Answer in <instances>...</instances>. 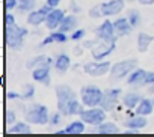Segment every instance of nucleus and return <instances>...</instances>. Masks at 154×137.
Masks as SVG:
<instances>
[{
	"instance_id": "nucleus-10",
	"label": "nucleus",
	"mask_w": 154,
	"mask_h": 137,
	"mask_svg": "<svg viewBox=\"0 0 154 137\" xmlns=\"http://www.w3.org/2000/svg\"><path fill=\"white\" fill-rule=\"evenodd\" d=\"M121 91L119 89H112V91H107L104 95H103V100H101V107L104 110H112L115 107V104L118 103V97H119Z\"/></svg>"
},
{
	"instance_id": "nucleus-36",
	"label": "nucleus",
	"mask_w": 154,
	"mask_h": 137,
	"mask_svg": "<svg viewBox=\"0 0 154 137\" xmlns=\"http://www.w3.org/2000/svg\"><path fill=\"white\" fill-rule=\"evenodd\" d=\"M14 121H15L14 112H6V122H8V124H12Z\"/></svg>"
},
{
	"instance_id": "nucleus-13",
	"label": "nucleus",
	"mask_w": 154,
	"mask_h": 137,
	"mask_svg": "<svg viewBox=\"0 0 154 137\" xmlns=\"http://www.w3.org/2000/svg\"><path fill=\"white\" fill-rule=\"evenodd\" d=\"M65 17H63V11H60V9H53V11H50V14H48V17H47V20H45V24H47V27L48 29H56L57 26H60V23H62V20H63Z\"/></svg>"
},
{
	"instance_id": "nucleus-20",
	"label": "nucleus",
	"mask_w": 154,
	"mask_h": 137,
	"mask_svg": "<svg viewBox=\"0 0 154 137\" xmlns=\"http://www.w3.org/2000/svg\"><path fill=\"white\" fill-rule=\"evenodd\" d=\"M75 24H77V20H75V17H65L63 20H62V23H60V32H68V30H72L74 27H75Z\"/></svg>"
},
{
	"instance_id": "nucleus-11",
	"label": "nucleus",
	"mask_w": 154,
	"mask_h": 137,
	"mask_svg": "<svg viewBox=\"0 0 154 137\" xmlns=\"http://www.w3.org/2000/svg\"><path fill=\"white\" fill-rule=\"evenodd\" d=\"M50 9H51V8L47 5V6H44V8H41V9L35 11V12H32V14L29 15V18H27L29 24L38 26V24H41L42 21H45L47 17H48V14H50Z\"/></svg>"
},
{
	"instance_id": "nucleus-19",
	"label": "nucleus",
	"mask_w": 154,
	"mask_h": 137,
	"mask_svg": "<svg viewBox=\"0 0 154 137\" xmlns=\"http://www.w3.org/2000/svg\"><path fill=\"white\" fill-rule=\"evenodd\" d=\"M50 63H51V59L50 57L38 56V57H35L33 60H30L27 63V68H33V66H36V68H39V66H50Z\"/></svg>"
},
{
	"instance_id": "nucleus-27",
	"label": "nucleus",
	"mask_w": 154,
	"mask_h": 137,
	"mask_svg": "<svg viewBox=\"0 0 154 137\" xmlns=\"http://www.w3.org/2000/svg\"><path fill=\"white\" fill-rule=\"evenodd\" d=\"M9 133H14V134H29L30 128L26 124H17L15 127H12V130Z\"/></svg>"
},
{
	"instance_id": "nucleus-42",
	"label": "nucleus",
	"mask_w": 154,
	"mask_h": 137,
	"mask_svg": "<svg viewBox=\"0 0 154 137\" xmlns=\"http://www.w3.org/2000/svg\"><path fill=\"white\" fill-rule=\"evenodd\" d=\"M139 2H140L142 5H152L154 0H139Z\"/></svg>"
},
{
	"instance_id": "nucleus-25",
	"label": "nucleus",
	"mask_w": 154,
	"mask_h": 137,
	"mask_svg": "<svg viewBox=\"0 0 154 137\" xmlns=\"http://www.w3.org/2000/svg\"><path fill=\"white\" fill-rule=\"evenodd\" d=\"M83 131H85V125L82 122H72V124H69L65 128V133L66 134H80Z\"/></svg>"
},
{
	"instance_id": "nucleus-3",
	"label": "nucleus",
	"mask_w": 154,
	"mask_h": 137,
	"mask_svg": "<svg viewBox=\"0 0 154 137\" xmlns=\"http://www.w3.org/2000/svg\"><path fill=\"white\" fill-rule=\"evenodd\" d=\"M82 100H83L85 106L94 107L97 104H101L103 92L98 88H95V86H86V88L82 89Z\"/></svg>"
},
{
	"instance_id": "nucleus-40",
	"label": "nucleus",
	"mask_w": 154,
	"mask_h": 137,
	"mask_svg": "<svg viewBox=\"0 0 154 137\" xmlns=\"http://www.w3.org/2000/svg\"><path fill=\"white\" fill-rule=\"evenodd\" d=\"M69 6H71V8H69L71 11H74V12H80V8H79V6H77V5H75L74 2H72V3L69 5Z\"/></svg>"
},
{
	"instance_id": "nucleus-4",
	"label": "nucleus",
	"mask_w": 154,
	"mask_h": 137,
	"mask_svg": "<svg viewBox=\"0 0 154 137\" xmlns=\"http://www.w3.org/2000/svg\"><path fill=\"white\" fill-rule=\"evenodd\" d=\"M56 95H57V109L60 110V113L65 110L66 104H68L72 98H75L74 92H72L71 88L66 86V85L57 86V88H56Z\"/></svg>"
},
{
	"instance_id": "nucleus-17",
	"label": "nucleus",
	"mask_w": 154,
	"mask_h": 137,
	"mask_svg": "<svg viewBox=\"0 0 154 137\" xmlns=\"http://www.w3.org/2000/svg\"><path fill=\"white\" fill-rule=\"evenodd\" d=\"M145 125H146V119L143 118V115L134 116V118L125 121V127H128V128H136V130H139V128H143Z\"/></svg>"
},
{
	"instance_id": "nucleus-39",
	"label": "nucleus",
	"mask_w": 154,
	"mask_h": 137,
	"mask_svg": "<svg viewBox=\"0 0 154 137\" xmlns=\"http://www.w3.org/2000/svg\"><path fill=\"white\" fill-rule=\"evenodd\" d=\"M53 41H54V39H53V36H51V35H50V36H47V38H45V39H44V41H42V44H41V45H42V47H44V45H47V44H51V42H53Z\"/></svg>"
},
{
	"instance_id": "nucleus-6",
	"label": "nucleus",
	"mask_w": 154,
	"mask_h": 137,
	"mask_svg": "<svg viewBox=\"0 0 154 137\" xmlns=\"http://www.w3.org/2000/svg\"><path fill=\"white\" fill-rule=\"evenodd\" d=\"M136 66V60H124V62H118L112 66V77L113 79H122L125 77L130 71H133V68Z\"/></svg>"
},
{
	"instance_id": "nucleus-15",
	"label": "nucleus",
	"mask_w": 154,
	"mask_h": 137,
	"mask_svg": "<svg viewBox=\"0 0 154 137\" xmlns=\"http://www.w3.org/2000/svg\"><path fill=\"white\" fill-rule=\"evenodd\" d=\"M48 74H50V68L48 66H39L33 71V79L36 82H41L44 85H48Z\"/></svg>"
},
{
	"instance_id": "nucleus-9",
	"label": "nucleus",
	"mask_w": 154,
	"mask_h": 137,
	"mask_svg": "<svg viewBox=\"0 0 154 137\" xmlns=\"http://www.w3.org/2000/svg\"><path fill=\"white\" fill-rule=\"evenodd\" d=\"M97 36H98L100 39H103V41H107V42L115 41V27H113V24H112L110 21H104V23L98 27Z\"/></svg>"
},
{
	"instance_id": "nucleus-32",
	"label": "nucleus",
	"mask_w": 154,
	"mask_h": 137,
	"mask_svg": "<svg viewBox=\"0 0 154 137\" xmlns=\"http://www.w3.org/2000/svg\"><path fill=\"white\" fill-rule=\"evenodd\" d=\"M33 92H35L33 86H32V85H26V86H24L23 97H24V98H32V97H33Z\"/></svg>"
},
{
	"instance_id": "nucleus-33",
	"label": "nucleus",
	"mask_w": 154,
	"mask_h": 137,
	"mask_svg": "<svg viewBox=\"0 0 154 137\" xmlns=\"http://www.w3.org/2000/svg\"><path fill=\"white\" fill-rule=\"evenodd\" d=\"M83 36H85V30H77V32H74L71 35V39L72 41H77V39H82Z\"/></svg>"
},
{
	"instance_id": "nucleus-5",
	"label": "nucleus",
	"mask_w": 154,
	"mask_h": 137,
	"mask_svg": "<svg viewBox=\"0 0 154 137\" xmlns=\"http://www.w3.org/2000/svg\"><path fill=\"white\" fill-rule=\"evenodd\" d=\"M80 118L86 124L100 125V124H103L106 115H104V110H101V109H89V110H83L80 113Z\"/></svg>"
},
{
	"instance_id": "nucleus-38",
	"label": "nucleus",
	"mask_w": 154,
	"mask_h": 137,
	"mask_svg": "<svg viewBox=\"0 0 154 137\" xmlns=\"http://www.w3.org/2000/svg\"><path fill=\"white\" fill-rule=\"evenodd\" d=\"M59 2H60V0H47V5H48L50 8H56V6L59 5Z\"/></svg>"
},
{
	"instance_id": "nucleus-2",
	"label": "nucleus",
	"mask_w": 154,
	"mask_h": 137,
	"mask_svg": "<svg viewBox=\"0 0 154 137\" xmlns=\"http://www.w3.org/2000/svg\"><path fill=\"white\" fill-rule=\"evenodd\" d=\"M26 119L32 124L44 125L48 122V110H47V107H44L41 104H33L32 107H29V110L26 113Z\"/></svg>"
},
{
	"instance_id": "nucleus-22",
	"label": "nucleus",
	"mask_w": 154,
	"mask_h": 137,
	"mask_svg": "<svg viewBox=\"0 0 154 137\" xmlns=\"http://www.w3.org/2000/svg\"><path fill=\"white\" fill-rule=\"evenodd\" d=\"M139 103H140V97H139L137 94L130 92V94H127V95L124 97V104H125V107H128V109L136 107Z\"/></svg>"
},
{
	"instance_id": "nucleus-34",
	"label": "nucleus",
	"mask_w": 154,
	"mask_h": 137,
	"mask_svg": "<svg viewBox=\"0 0 154 137\" xmlns=\"http://www.w3.org/2000/svg\"><path fill=\"white\" fill-rule=\"evenodd\" d=\"M149 83H154V73H146L145 74L143 85H149Z\"/></svg>"
},
{
	"instance_id": "nucleus-8",
	"label": "nucleus",
	"mask_w": 154,
	"mask_h": 137,
	"mask_svg": "<svg viewBox=\"0 0 154 137\" xmlns=\"http://www.w3.org/2000/svg\"><path fill=\"white\" fill-rule=\"evenodd\" d=\"M113 48H115V41H110V42L104 41V44H97V47L92 48V56L95 60H100V59L109 56Z\"/></svg>"
},
{
	"instance_id": "nucleus-24",
	"label": "nucleus",
	"mask_w": 154,
	"mask_h": 137,
	"mask_svg": "<svg viewBox=\"0 0 154 137\" xmlns=\"http://www.w3.org/2000/svg\"><path fill=\"white\" fill-rule=\"evenodd\" d=\"M145 71H142V70H137V71H134L131 76H130V79H128V85H143V80H145Z\"/></svg>"
},
{
	"instance_id": "nucleus-18",
	"label": "nucleus",
	"mask_w": 154,
	"mask_h": 137,
	"mask_svg": "<svg viewBox=\"0 0 154 137\" xmlns=\"http://www.w3.org/2000/svg\"><path fill=\"white\" fill-rule=\"evenodd\" d=\"M151 41H152V36L151 35H148V33H140L139 35V38H137V48H139V51H146L148 50V47H149V44H151Z\"/></svg>"
},
{
	"instance_id": "nucleus-23",
	"label": "nucleus",
	"mask_w": 154,
	"mask_h": 137,
	"mask_svg": "<svg viewBox=\"0 0 154 137\" xmlns=\"http://www.w3.org/2000/svg\"><path fill=\"white\" fill-rule=\"evenodd\" d=\"M152 112V103L149 100H142L139 104H137V115H149Z\"/></svg>"
},
{
	"instance_id": "nucleus-31",
	"label": "nucleus",
	"mask_w": 154,
	"mask_h": 137,
	"mask_svg": "<svg viewBox=\"0 0 154 137\" xmlns=\"http://www.w3.org/2000/svg\"><path fill=\"white\" fill-rule=\"evenodd\" d=\"M51 36H53V39L54 41H57V42H65L66 41V36H65V33L63 32H54V33H51Z\"/></svg>"
},
{
	"instance_id": "nucleus-21",
	"label": "nucleus",
	"mask_w": 154,
	"mask_h": 137,
	"mask_svg": "<svg viewBox=\"0 0 154 137\" xmlns=\"http://www.w3.org/2000/svg\"><path fill=\"white\" fill-rule=\"evenodd\" d=\"M56 68H57L59 73H65L68 68H69V57L66 54H60L56 59Z\"/></svg>"
},
{
	"instance_id": "nucleus-30",
	"label": "nucleus",
	"mask_w": 154,
	"mask_h": 137,
	"mask_svg": "<svg viewBox=\"0 0 154 137\" xmlns=\"http://www.w3.org/2000/svg\"><path fill=\"white\" fill-rule=\"evenodd\" d=\"M89 15H91L92 18H100V17L103 15L101 6H94V8H91V11H89Z\"/></svg>"
},
{
	"instance_id": "nucleus-12",
	"label": "nucleus",
	"mask_w": 154,
	"mask_h": 137,
	"mask_svg": "<svg viewBox=\"0 0 154 137\" xmlns=\"http://www.w3.org/2000/svg\"><path fill=\"white\" fill-rule=\"evenodd\" d=\"M124 8V2L122 0H110L101 5V11L103 15H116L118 12H121Z\"/></svg>"
},
{
	"instance_id": "nucleus-37",
	"label": "nucleus",
	"mask_w": 154,
	"mask_h": 137,
	"mask_svg": "<svg viewBox=\"0 0 154 137\" xmlns=\"http://www.w3.org/2000/svg\"><path fill=\"white\" fill-rule=\"evenodd\" d=\"M5 23H6V24H12V23H14V15L6 14V15H5Z\"/></svg>"
},
{
	"instance_id": "nucleus-29",
	"label": "nucleus",
	"mask_w": 154,
	"mask_h": 137,
	"mask_svg": "<svg viewBox=\"0 0 154 137\" xmlns=\"http://www.w3.org/2000/svg\"><path fill=\"white\" fill-rule=\"evenodd\" d=\"M128 21H130V24L133 27H136L139 24V14H137V11H130L128 12Z\"/></svg>"
},
{
	"instance_id": "nucleus-26",
	"label": "nucleus",
	"mask_w": 154,
	"mask_h": 137,
	"mask_svg": "<svg viewBox=\"0 0 154 137\" xmlns=\"http://www.w3.org/2000/svg\"><path fill=\"white\" fill-rule=\"evenodd\" d=\"M98 133L100 134H115V133H118V128L115 124H100Z\"/></svg>"
},
{
	"instance_id": "nucleus-35",
	"label": "nucleus",
	"mask_w": 154,
	"mask_h": 137,
	"mask_svg": "<svg viewBox=\"0 0 154 137\" xmlns=\"http://www.w3.org/2000/svg\"><path fill=\"white\" fill-rule=\"evenodd\" d=\"M17 5V0H5V8L6 9H12Z\"/></svg>"
},
{
	"instance_id": "nucleus-7",
	"label": "nucleus",
	"mask_w": 154,
	"mask_h": 137,
	"mask_svg": "<svg viewBox=\"0 0 154 137\" xmlns=\"http://www.w3.org/2000/svg\"><path fill=\"white\" fill-rule=\"evenodd\" d=\"M109 63L107 62H91V63H86L83 66L85 73H88L89 76H94V77H100V76H104L107 71H109Z\"/></svg>"
},
{
	"instance_id": "nucleus-1",
	"label": "nucleus",
	"mask_w": 154,
	"mask_h": 137,
	"mask_svg": "<svg viewBox=\"0 0 154 137\" xmlns=\"http://www.w3.org/2000/svg\"><path fill=\"white\" fill-rule=\"evenodd\" d=\"M27 35V30L26 29H21L18 27L17 24H6V29H5V38H6V44L9 48H20L21 44H23V38Z\"/></svg>"
},
{
	"instance_id": "nucleus-41",
	"label": "nucleus",
	"mask_w": 154,
	"mask_h": 137,
	"mask_svg": "<svg viewBox=\"0 0 154 137\" xmlns=\"http://www.w3.org/2000/svg\"><path fill=\"white\" fill-rule=\"evenodd\" d=\"M59 119H60V116L59 115H53V118H51V124H59Z\"/></svg>"
},
{
	"instance_id": "nucleus-16",
	"label": "nucleus",
	"mask_w": 154,
	"mask_h": 137,
	"mask_svg": "<svg viewBox=\"0 0 154 137\" xmlns=\"http://www.w3.org/2000/svg\"><path fill=\"white\" fill-rule=\"evenodd\" d=\"M83 110H82V106L79 104V101H77L75 98H72L68 104H66V107H65V110L62 112L63 115H77V113H82Z\"/></svg>"
},
{
	"instance_id": "nucleus-28",
	"label": "nucleus",
	"mask_w": 154,
	"mask_h": 137,
	"mask_svg": "<svg viewBox=\"0 0 154 137\" xmlns=\"http://www.w3.org/2000/svg\"><path fill=\"white\" fill-rule=\"evenodd\" d=\"M20 5V11H30L32 8H35V0H18Z\"/></svg>"
},
{
	"instance_id": "nucleus-14",
	"label": "nucleus",
	"mask_w": 154,
	"mask_h": 137,
	"mask_svg": "<svg viewBox=\"0 0 154 137\" xmlns=\"http://www.w3.org/2000/svg\"><path fill=\"white\" fill-rule=\"evenodd\" d=\"M113 27H115V32H116L119 36H125V35L130 33V30H131L133 26L130 24L128 18H119V20H116V21L113 23Z\"/></svg>"
},
{
	"instance_id": "nucleus-43",
	"label": "nucleus",
	"mask_w": 154,
	"mask_h": 137,
	"mask_svg": "<svg viewBox=\"0 0 154 137\" xmlns=\"http://www.w3.org/2000/svg\"><path fill=\"white\" fill-rule=\"evenodd\" d=\"M17 97H18V95L14 94V92H9V94H8V98H17Z\"/></svg>"
}]
</instances>
